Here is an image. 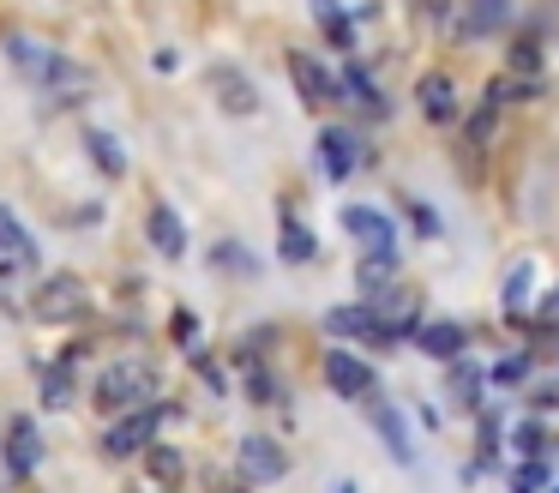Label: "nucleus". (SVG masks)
<instances>
[{"instance_id": "nucleus-1", "label": "nucleus", "mask_w": 559, "mask_h": 493, "mask_svg": "<svg viewBox=\"0 0 559 493\" xmlns=\"http://www.w3.org/2000/svg\"><path fill=\"white\" fill-rule=\"evenodd\" d=\"M7 55H13V67L25 72L37 91H49L55 103H79V96H91V72L79 67V60L55 55L49 43H31V36H13L7 43Z\"/></svg>"}, {"instance_id": "nucleus-2", "label": "nucleus", "mask_w": 559, "mask_h": 493, "mask_svg": "<svg viewBox=\"0 0 559 493\" xmlns=\"http://www.w3.org/2000/svg\"><path fill=\"white\" fill-rule=\"evenodd\" d=\"M97 409L103 415H127V409H145V397H151V373L145 367H109L97 379Z\"/></svg>"}, {"instance_id": "nucleus-3", "label": "nucleus", "mask_w": 559, "mask_h": 493, "mask_svg": "<svg viewBox=\"0 0 559 493\" xmlns=\"http://www.w3.org/2000/svg\"><path fill=\"white\" fill-rule=\"evenodd\" d=\"M157 421L163 409H127L109 433H103V457H133V451H151L157 445Z\"/></svg>"}, {"instance_id": "nucleus-4", "label": "nucleus", "mask_w": 559, "mask_h": 493, "mask_svg": "<svg viewBox=\"0 0 559 493\" xmlns=\"http://www.w3.org/2000/svg\"><path fill=\"white\" fill-rule=\"evenodd\" d=\"M31 313H37V319H49V325L79 319V313H85V283H79L73 271L49 277V283H37V295H31Z\"/></svg>"}, {"instance_id": "nucleus-5", "label": "nucleus", "mask_w": 559, "mask_h": 493, "mask_svg": "<svg viewBox=\"0 0 559 493\" xmlns=\"http://www.w3.org/2000/svg\"><path fill=\"white\" fill-rule=\"evenodd\" d=\"M343 228L361 240V253H397V223L373 204H343Z\"/></svg>"}, {"instance_id": "nucleus-6", "label": "nucleus", "mask_w": 559, "mask_h": 493, "mask_svg": "<svg viewBox=\"0 0 559 493\" xmlns=\"http://www.w3.org/2000/svg\"><path fill=\"white\" fill-rule=\"evenodd\" d=\"M319 163H325V175H331V180H349L355 168L367 163L361 132H349V127H325V132H319Z\"/></svg>"}, {"instance_id": "nucleus-7", "label": "nucleus", "mask_w": 559, "mask_h": 493, "mask_svg": "<svg viewBox=\"0 0 559 493\" xmlns=\"http://www.w3.org/2000/svg\"><path fill=\"white\" fill-rule=\"evenodd\" d=\"M373 379L379 373L367 367L361 355H349V349H325V385L337 397H373Z\"/></svg>"}, {"instance_id": "nucleus-8", "label": "nucleus", "mask_w": 559, "mask_h": 493, "mask_svg": "<svg viewBox=\"0 0 559 493\" xmlns=\"http://www.w3.org/2000/svg\"><path fill=\"white\" fill-rule=\"evenodd\" d=\"M241 476L247 481H283L289 476V451L271 433H247L241 439Z\"/></svg>"}, {"instance_id": "nucleus-9", "label": "nucleus", "mask_w": 559, "mask_h": 493, "mask_svg": "<svg viewBox=\"0 0 559 493\" xmlns=\"http://www.w3.org/2000/svg\"><path fill=\"white\" fill-rule=\"evenodd\" d=\"M37 463H43V433L31 415H19L13 427H7V469L25 481V476H37Z\"/></svg>"}, {"instance_id": "nucleus-10", "label": "nucleus", "mask_w": 559, "mask_h": 493, "mask_svg": "<svg viewBox=\"0 0 559 493\" xmlns=\"http://www.w3.org/2000/svg\"><path fill=\"white\" fill-rule=\"evenodd\" d=\"M367 415H373V427H379V439H385V451L397 457L403 469H415V439H409V427H403V415L385 403V397H367Z\"/></svg>"}, {"instance_id": "nucleus-11", "label": "nucleus", "mask_w": 559, "mask_h": 493, "mask_svg": "<svg viewBox=\"0 0 559 493\" xmlns=\"http://www.w3.org/2000/svg\"><path fill=\"white\" fill-rule=\"evenodd\" d=\"M289 79H295V91H301V103H313V108L319 103H337V96H343V84L331 79L313 55H289Z\"/></svg>"}, {"instance_id": "nucleus-12", "label": "nucleus", "mask_w": 559, "mask_h": 493, "mask_svg": "<svg viewBox=\"0 0 559 493\" xmlns=\"http://www.w3.org/2000/svg\"><path fill=\"white\" fill-rule=\"evenodd\" d=\"M463 343H469V331H463L457 319H433V325H415V349H427L433 361H457Z\"/></svg>"}, {"instance_id": "nucleus-13", "label": "nucleus", "mask_w": 559, "mask_h": 493, "mask_svg": "<svg viewBox=\"0 0 559 493\" xmlns=\"http://www.w3.org/2000/svg\"><path fill=\"white\" fill-rule=\"evenodd\" d=\"M499 24H511V0H469V12L457 19V36L463 43H481V36H493Z\"/></svg>"}, {"instance_id": "nucleus-14", "label": "nucleus", "mask_w": 559, "mask_h": 493, "mask_svg": "<svg viewBox=\"0 0 559 493\" xmlns=\"http://www.w3.org/2000/svg\"><path fill=\"white\" fill-rule=\"evenodd\" d=\"M211 84H217V103L229 108V115H253L259 108V91L247 84L241 67H211Z\"/></svg>"}, {"instance_id": "nucleus-15", "label": "nucleus", "mask_w": 559, "mask_h": 493, "mask_svg": "<svg viewBox=\"0 0 559 493\" xmlns=\"http://www.w3.org/2000/svg\"><path fill=\"white\" fill-rule=\"evenodd\" d=\"M145 228H151V247H157L163 259H181V253H187V223L169 211V204H151V223Z\"/></svg>"}, {"instance_id": "nucleus-16", "label": "nucleus", "mask_w": 559, "mask_h": 493, "mask_svg": "<svg viewBox=\"0 0 559 493\" xmlns=\"http://www.w3.org/2000/svg\"><path fill=\"white\" fill-rule=\"evenodd\" d=\"M421 115L433 120V127H445V120L457 115V84H451L445 72H427L421 79Z\"/></svg>"}, {"instance_id": "nucleus-17", "label": "nucleus", "mask_w": 559, "mask_h": 493, "mask_svg": "<svg viewBox=\"0 0 559 493\" xmlns=\"http://www.w3.org/2000/svg\"><path fill=\"white\" fill-rule=\"evenodd\" d=\"M85 151H91V163H97V168H103V175H109V180H121V175H127V151H121V144H115V132L91 127V132H85Z\"/></svg>"}, {"instance_id": "nucleus-18", "label": "nucleus", "mask_w": 559, "mask_h": 493, "mask_svg": "<svg viewBox=\"0 0 559 493\" xmlns=\"http://www.w3.org/2000/svg\"><path fill=\"white\" fill-rule=\"evenodd\" d=\"M337 84H343V96H349V103L367 108V115H385V96H379V84H373V72H367V67H349Z\"/></svg>"}, {"instance_id": "nucleus-19", "label": "nucleus", "mask_w": 559, "mask_h": 493, "mask_svg": "<svg viewBox=\"0 0 559 493\" xmlns=\"http://www.w3.org/2000/svg\"><path fill=\"white\" fill-rule=\"evenodd\" d=\"M145 469H151V481H157V488H181L187 457L175 451V445H151V451H145Z\"/></svg>"}, {"instance_id": "nucleus-20", "label": "nucleus", "mask_w": 559, "mask_h": 493, "mask_svg": "<svg viewBox=\"0 0 559 493\" xmlns=\"http://www.w3.org/2000/svg\"><path fill=\"white\" fill-rule=\"evenodd\" d=\"M391 277H397V253H361V289L367 295H385Z\"/></svg>"}, {"instance_id": "nucleus-21", "label": "nucleus", "mask_w": 559, "mask_h": 493, "mask_svg": "<svg viewBox=\"0 0 559 493\" xmlns=\"http://www.w3.org/2000/svg\"><path fill=\"white\" fill-rule=\"evenodd\" d=\"M481 367H469V361H451V403L457 409H475V397H481Z\"/></svg>"}, {"instance_id": "nucleus-22", "label": "nucleus", "mask_w": 559, "mask_h": 493, "mask_svg": "<svg viewBox=\"0 0 559 493\" xmlns=\"http://www.w3.org/2000/svg\"><path fill=\"white\" fill-rule=\"evenodd\" d=\"M0 253H13L19 265H37V247L25 240V228H19V216L0 204Z\"/></svg>"}, {"instance_id": "nucleus-23", "label": "nucleus", "mask_w": 559, "mask_h": 493, "mask_svg": "<svg viewBox=\"0 0 559 493\" xmlns=\"http://www.w3.org/2000/svg\"><path fill=\"white\" fill-rule=\"evenodd\" d=\"M313 253H319L313 228H307V223H283V259H289V265H307Z\"/></svg>"}, {"instance_id": "nucleus-24", "label": "nucleus", "mask_w": 559, "mask_h": 493, "mask_svg": "<svg viewBox=\"0 0 559 493\" xmlns=\"http://www.w3.org/2000/svg\"><path fill=\"white\" fill-rule=\"evenodd\" d=\"M313 12H319V24H325L331 43H337V48H355V24L337 12V0H313Z\"/></svg>"}, {"instance_id": "nucleus-25", "label": "nucleus", "mask_w": 559, "mask_h": 493, "mask_svg": "<svg viewBox=\"0 0 559 493\" xmlns=\"http://www.w3.org/2000/svg\"><path fill=\"white\" fill-rule=\"evenodd\" d=\"M530 283H535V265L518 259V265H511V277H506V313H523V301H530Z\"/></svg>"}, {"instance_id": "nucleus-26", "label": "nucleus", "mask_w": 559, "mask_h": 493, "mask_svg": "<svg viewBox=\"0 0 559 493\" xmlns=\"http://www.w3.org/2000/svg\"><path fill=\"white\" fill-rule=\"evenodd\" d=\"M547 481H554V469H547V457H530V463L511 476V493H547Z\"/></svg>"}, {"instance_id": "nucleus-27", "label": "nucleus", "mask_w": 559, "mask_h": 493, "mask_svg": "<svg viewBox=\"0 0 559 493\" xmlns=\"http://www.w3.org/2000/svg\"><path fill=\"white\" fill-rule=\"evenodd\" d=\"M43 403H49V409H67V403H73V379H67V367H49V373H43Z\"/></svg>"}, {"instance_id": "nucleus-28", "label": "nucleus", "mask_w": 559, "mask_h": 493, "mask_svg": "<svg viewBox=\"0 0 559 493\" xmlns=\"http://www.w3.org/2000/svg\"><path fill=\"white\" fill-rule=\"evenodd\" d=\"M511 72H518V79H535V72H542V43H535V36H523V43L511 48Z\"/></svg>"}, {"instance_id": "nucleus-29", "label": "nucleus", "mask_w": 559, "mask_h": 493, "mask_svg": "<svg viewBox=\"0 0 559 493\" xmlns=\"http://www.w3.org/2000/svg\"><path fill=\"white\" fill-rule=\"evenodd\" d=\"M487 379H493V385H523V379H530V355H506V361H493V367H487Z\"/></svg>"}, {"instance_id": "nucleus-30", "label": "nucleus", "mask_w": 559, "mask_h": 493, "mask_svg": "<svg viewBox=\"0 0 559 493\" xmlns=\"http://www.w3.org/2000/svg\"><path fill=\"white\" fill-rule=\"evenodd\" d=\"M493 120H499V103H481V108H475V115H469V144H487V139H493Z\"/></svg>"}, {"instance_id": "nucleus-31", "label": "nucleus", "mask_w": 559, "mask_h": 493, "mask_svg": "<svg viewBox=\"0 0 559 493\" xmlns=\"http://www.w3.org/2000/svg\"><path fill=\"white\" fill-rule=\"evenodd\" d=\"M169 331H175V343H193V331H199V319L187 307H175V319H169Z\"/></svg>"}, {"instance_id": "nucleus-32", "label": "nucleus", "mask_w": 559, "mask_h": 493, "mask_svg": "<svg viewBox=\"0 0 559 493\" xmlns=\"http://www.w3.org/2000/svg\"><path fill=\"white\" fill-rule=\"evenodd\" d=\"M217 265H235V271H253V253H241V247H217Z\"/></svg>"}, {"instance_id": "nucleus-33", "label": "nucleus", "mask_w": 559, "mask_h": 493, "mask_svg": "<svg viewBox=\"0 0 559 493\" xmlns=\"http://www.w3.org/2000/svg\"><path fill=\"white\" fill-rule=\"evenodd\" d=\"M542 439H547V433H542V421H530V427H518V445H523V451H542Z\"/></svg>"}, {"instance_id": "nucleus-34", "label": "nucleus", "mask_w": 559, "mask_h": 493, "mask_svg": "<svg viewBox=\"0 0 559 493\" xmlns=\"http://www.w3.org/2000/svg\"><path fill=\"white\" fill-rule=\"evenodd\" d=\"M415 228H421V240H439V216L427 204H415Z\"/></svg>"}, {"instance_id": "nucleus-35", "label": "nucleus", "mask_w": 559, "mask_h": 493, "mask_svg": "<svg viewBox=\"0 0 559 493\" xmlns=\"http://www.w3.org/2000/svg\"><path fill=\"white\" fill-rule=\"evenodd\" d=\"M547 313H559V289H554V301H547Z\"/></svg>"}, {"instance_id": "nucleus-36", "label": "nucleus", "mask_w": 559, "mask_h": 493, "mask_svg": "<svg viewBox=\"0 0 559 493\" xmlns=\"http://www.w3.org/2000/svg\"><path fill=\"white\" fill-rule=\"evenodd\" d=\"M554 493H559V488H554Z\"/></svg>"}]
</instances>
